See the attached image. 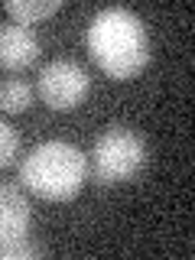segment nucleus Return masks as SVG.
Masks as SVG:
<instances>
[{
    "label": "nucleus",
    "mask_w": 195,
    "mask_h": 260,
    "mask_svg": "<svg viewBox=\"0 0 195 260\" xmlns=\"http://www.w3.org/2000/svg\"><path fill=\"white\" fill-rule=\"evenodd\" d=\"M88 52L114 81H130L150 62V36L143 20L127 7H104L88 26Z\"/></svg>",
    "instance_id": "nucleus-1"
},
{
    "label": "nucleus",
    "mask_w": 195,
    "mask_h": 260,
    "mask_svg": "<svg viewBox=\"0 0 195 260\" xmlns=\"http://www.w3.org/2000/svg\"><path fill=\"white\" fill-rule=\"evenodd\" d=\"M88 179V156L75 143L43 140L26 153L20 166V182L32 195L49 202H69L81 192Z\"/></svg>",
    "instance_id": "nucleus-2"
},
{
    "label": "nucleus",
    "mask_w": 195,
    "mask_h": 260,
    "mask_svg": "<svg viewBox=\"0 0 195 260\" xmlns=\"http://www.w3.org/2000/svg\"><path fill=\"white\" fill-rule=\"evenodd\" d=\"M146 162V143L130 127H108L94 140L91 173L101 185H117L134 179Z\"/></svg>",
    "instance_id": "nucleus-3"
},
{
    "label": "nucleus",
    "mask_w": 195,
    "mask_h": 260,
    "mask_svg": "<svg viewBox=\"0 0 195 260\" xmlns=\"http://www.w3.org/2000/svg\"><path fill=\"white\" fill-rule=\"evenodd\" d=\"M36 91L52 111H72V108H78V104L88 98V91H91V78H88V72L81 69L78 62L55 59V62H49V65L39 69Z\"/></svg>",
    "instance_id": "nucleus-4"
},
{
    "label": "nucleus",
    "mask_w": 195,
    "mask_h": 260,
    "mask_svg": "<svg viewBox=\"0 0 195 260\" xmlns=\"http://www.w3.org/2000/svg\"><path fill=\"white\" fill-rule=\"evenodd\" d=\"M39 59V36L32 32V26L23 23H4L0 26V69L7 72H20Z\"/></svg>",
    "instance_id": "nucleus-5"
},
{
    "label": "nucleus",
    "mask_w": 195,
    "mask_h": 260,
    "mask_svg": "<svg viewBox=\"0 0 195 260\" xmlns=\"http://www.w3.org/2000/svg\"><path fill=\"white\" fill-rule=\"evenodd\" d=\"M32 228V205L16 185H0V244L26 238Z\"/></svg>",
    "instance_id": "nucleus-6"
},
{
    "label": "nucleus",
    "mask_w": 195,
    "mask_h": 260,
    "mask_svg": "<svg viewBox=\"0 0 195 260\" xmlns=\"http://www.w3.org/2000/svg\"><path fill=\"white\" fill-rule=\"evenodd\" d=\"M4 10L13 16V23L29 26V23L46 20V16H52L55 10H62V0H7Z\"/></svg>",
    "instance_id": "nucleus-7"
},
{
    "label": "nucleus",
    "mask_w": 195,
    "mask_h": 260,
    "mask_svg": "<svg viewBox=\"0 0 195 260\" xmlns=\"http://www.w3.org/2000/svg\"><path fill=\"white\" fill-rule=\"evenodd\" d=\"M32 104V88L23 78H7L0 81V111L4 114H20Z\"/></svg>",
    "instance_id": "nucleus-8"
},
{
    "label": "nucleus",
    "mask_w": 195,
    "mask_h": 260,
    "mask_svg": "<svg viewBox=\"0 0 195 260\" xmlns=\"http://www.w3.org/2000/svg\"><path fill=\"white\" fill-rule=\"evenodd\" d=\"M16 150H20V134L0 117V169L16 159Z\"/></svg>",
    "instance_id": "nucleus-9"
},
{
    "label": "nucleus",
    "mask_w": 195,
    "mask_h": 260,
    "mask_svg": "<svg viewBox=\"0 0 195 260\" xmlns=\"http://www.w3.org/2000/svg\"><path fill=\"white\" fill-rule=\"evenodd\" d=\"M29 257H39V247L29 238H16V241L0 244V260H29Z\"/></svg>",
    "instance_id": "nucleus-10"
}]
</instances>
